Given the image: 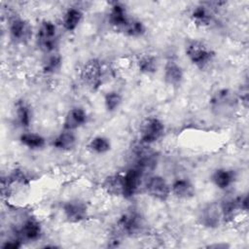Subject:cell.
Instances as JSON below:
<instances>
[{
    "label": "cell",
    "instance_id": "5",
    "mask_svg": "<svg viewBox=\"0 0 249 249\" xmlns=\"http://www.w3.org/2000/svg\"><path fill=\"white\" fill-rule=\"evenodd\" d=\"M117 231L124 236H137L144 232L146 224L143 216L137 211H128L118 219Z\"/></svg>",
    "mask_w": 249,
    "mask_h": 249
},
{
    "label": "cell",
    "instance_id": "24",
    "mask_svg": "<svg viewBox=\"0 0 249 249\" xmlns=\"http://www.w3.org/2000/svg\"><path fill=\"white\" fill-rule=\"evenodd\" d=\"M15 117L18 124L22 128H28L32 123V110L29 104L23 100L15 103Z\"/></svg>",
    "mask_w": 249,
    "mask_h": 249
},
{
    "label": "cell",
    "instance_id": "20",
    "mask_svg": "<svg viewBox=\"0 0 249 249\" xmlns=\"http://www.w3.org/2000/svg\"><path fill=\"white\" fill-rule=\"evenodd\" d=\"M171 195L178 199L188 200L196 196V188L193 182L188 178H176L170 184Z\"/></svg>",
    "mask_w": 249,
    "mask_h": 249
},
{
    "label": "cell",
    "instance_id": "1",
    "mask_svg": "<svg viewBox=\"0 0 249 249\" xmlns=\"http://www.w3.org/2000/svg\"><path fill=\"white\" fill-rule=\"evenodd\" d=\"M185 54L189 61L200 70L207 68L215 57V52L206 43L197 39L186 43Z\"/></svg>",
    "mask_w": 249,
    "mask_h": 249
},
{
    "label": "cell",
    "instance_id": "19",
    "mask_svg": "<svg viewBox=\"0 0 249 249\" xmlns=\"http://www.w3.org/2000/svg\"><path fill=\"white\" fill-rule=\"evenodd\" d=\"M236 172L233 169L226 167H220L215 169L210 176L212 184L222 191L230 189L236 181Z\"/></svg>",
    "mask_w": 249,
    "mask_h": 249
},
{
    "label": "cell",
    "instance_id": "13",
    "mask_svg": "<svg viewBox=\"0 0 249 249\" xmlns=\"http://www.w3.org/2000/svg\"><path fill=\"white\" fill-rule=\"evenodd\" d=\"M108 23L117 31L122 32L131 18L125 5L121 2H111L108 12Z\"/></svg>",
    "mask_w": 249,
    "mask_h": 249
},
{
    "label": "cell",
    "instance_id": "22",
    "mask_svg": "<svg viewBox=\"0 0 249 249\" xmlns=\"http://www.w3.org/2000/svg\"><path fill=\"white\" fill-rule=\"evenodd\" d=\"M84 19V13L78 7H69L63 14L61 24L67 32H75Z\"/></svg>",
    "mask_w": 249,
    "mask_h": 249
},
{
    "label": "cell",
    "instance_id": "25",
    "mask_svg": "<svg viewBox=\"0 0 249 249\" xmlns=\"http://www.w3.org/2000/svg\"><path fill=\"white\" fill-rule=\"evenodd\" d=\"M19 143L32 151L41 150L46 146V138L41 135L40 133L32 132V131H25L19 135Z\"/></svg>",
    "mask_w": 249,
    "mask_h": 249
},
{
    "label": "cell",
    "instance_id": "7",
    "mask_svg": "<svg viewBox=\"0 0 249 249\" xmlns=\"http://www.w3.org/2000/svg\"><path fill=\"white\" fill-rule=\"evenodd\" d=\"M146 194L152 198L164 202L171 195L170 184L160 175H150L144 183Z\"/></svg>",
    "mask_w": 249,
    "mask_h": 249
},
{
    "label": "cell",
    "instance_id": "11",
    "mask_svg": "<svg viewBox=\"0 0 249 249\" xmlns=\"http://www.w3.org/2000/svg\"><path fill=\"white\" fill-rule=\"evenodd\" d=\"M62 213L68 223L79 224L88 218L89 208L84 200L73 198L63 203Z\"/></svg>",
    "mask_w": 249,
    "mask_h": 249
},
{
    "label": "cell",
    "instance_id": "26",
    "mask_svg": "<svg viewBox=\"0 0 249 249\" xmlns=\"http://www.w3.org/2000/svg\"><path fill=\"white\" fill-rule=\"evenodd\" d=\"M158 58L151 53H144L138 56L136 60V67L139 73L143 75H153L158 71Z\"/></svg>",
    "mask_w": 249,
    "mask_h": 249
},
{
    "label": "cell",
    "instance_id": "2",
    "mask_svg": "<svg viewBox=\"0 0 249 249\" xmlns=\"http://www.w3.org/2000/svg\"><path fill=\"white\" fill-rule=\"evenodd\" d=\"M239 103L237 94L229 89H217L209 99L211 112L218 117H228L234 113Z\"/></svg>",
    "mask_w": 249,
    "mask_h": 249
},
{
    "label": "cell",
    "instance_id": "6",
    "mask_svg": "<svg viewBox=\"0 0 249 249\" xmlns=\"http://www.w3.org/2000/svg\"><path fill=\"white\" fill-rule=\"evenodd\" d=\"M164 130V124L160 119L155 116H149L139 125V142L151 146L163 136Z\"/></svg>",
    "mask_w": 249,
    "mask_h": 249
},
{
    "label": "cell",
    "instance_id": "14",
    "mask_svg": "<svg viewBox=\"0 0 249 249\" xmlns=\"http://www.w3.org/2000/svg\"><path fill=\"white\" fill-rule=\"evenodd\" d=\"M144 173L135 166L127 169L124 174V198H132L140 190Z\"/></svg>",
    "mask_w": 249,
    "mask_h": 249
},
{
    "label": "cell",
    "instance_id": "31",
    "mask_svg": "<svg viewBox=\"0 0 249 249\" xmlns=\"http://www.w3.org/2000/svg\"><path fill=\"white\" fill-rule=\"evenodd\" d=\"M229 245L227 244H212V245H209L208 247H216V248H226L228 247Z\"/></svg>",
    "mask_w": 249,
    "mask_h": 249
},
{
    "label": "cell",
    "instance_id": "21",
    "mask_svg": "<svg viewBox=\"0 0 249 249\" xmlns=\"http://www.w3.org/2000/svg\"><path fill=\"white\" fill-rule=\"evenodd\" d=\"M77 145V136L75 131L62 129L52 141L53 149L60 152H70Z\"/></svg>",
    "mask_w": 249,
    "mask_h": 249
},
{
    "label": "cell",
    "instance_id": "18",
    "mask_svg": "<svg viewBox=\"0 0 249 249\" xmlns=\"http://www.w3.org/2000/svg\"><path fill=\"white\" fill-rule=\"evenodd\" d=\"M89 120L87 111L82 107L70 108L64 116L62 122V129L76 131L80 127L84 126Z\"/></svg>",
    "mask_w": 249,
    "mask_h": 249
},
{
    "label": "cell",
    "instance_id": "23",
    "mask_svg": "<svg viewBox=\"0 0 249 249\" xmlns=\"http://www.w3.org/2000/svg\"><path fill=\"white\" fill-rule=\"evenodd\" d=\"M105 193L112 196H123L124 195V178L123 174L115 173L108 175L101 184Z\"/></svg>",
    "mask_w": 249,
    "mask_h": 249
},
{
    "label": "cell",
    "instance_id": "4",
    "mask_svg": "<svg viewBox=\"0 0 249 249\" xmlns=\"http://www.w3.org/2000/svg\"><path fill=\"white\" fill-rule=\"evenodd\" d=\"M104 70L100 59H88L80 70V78L85 86L91 90H97L103 83Z\"/></svg>",
    "mask_w": 249,
    "mask_h": 249
},
{
    "label": "cell",
    "instance_id": "12",
    "mask_svg": "<svg viewBox=\"0 0 249 249\" xmlns=\"http://www.w3.org/2000/svg\"><path fill=\"white\" fill-rule=\"evenodd\" d=\"M198 223L207 229H216L224 222L220 202H210L205 204L198 212Z\"/></svg>",
    "mask_w": 249,
    "mask_h": 249
},
{
    "label": "cell",
    "instance_id": "9",
    "mask_svg": "<svg viewBox=\"0 0 249 249\" xmlns=\"http://www.w3.org/2000/svg\"><path fill=\"white\" fill-rule=\"evenodd\" d=\"M8 31L10 38L17 44L26 43L32 35L30 23L19 16H14L9 19Z\"/></svg>",
    "mask_w": 249,
    "mask_h": 249
},
{
    "label": "cell",
    "instance_id": "27",
    "mask_svg": "<svg viewBox=\"0 0 249 249\" xmlns=\"http://www.w3.org/2000/svg\"><path fill=\"white\" fill-rule=\"evenodd\" d=\"M62 66V57L58 51L46 53L42 62V70L46 75L56 74Z\"/></svg>",
    "mask_w": 249,
    "mask_h": 249
},
{
    "label": "cell",
    "instance_id": "8",
    "mask_svg": "<svg viewBox=\"0 0 249 249\" xmlns=\"http://www.w3.org/2000/svg\"><path fill=\"white\" fill-rule=\"evenodd\" d=\"M135 157L134 166L141 170L144 174L152 172L158 164L159 156L150 148V145H145L141 142L135 147L133 151Z\"/></svg>",
    "mask_w": 249,
    "mask_h": 249
},
{
    "label": "cell",
    "instance_id": "15",
    "mask_svg": "<svg viewBox=\"0 0 249 249\" xmlns=\"http://www.w3.org/2000/svg\"><path fill=\"white\" fill-rule=\"evenodd\" d=\"M162 77L165 85L177 89L183 83L184 69L177 60L174 58H169L164 64Z\"/></svg>",
    "mask_w": 249,
    "mask_h": 249
},
{
    "label": "cell",
    "instance_id": "3",
    "mask_svg": "<svg viewBox=\"0 0 249 249\" xmlns=\"http://www.w3.org/2000/svg\"><path fill=\"white\" fill-rule=\"evenodd\" d=\"M36 42L45 54L57 51L58 32L53 21L45 19L40 23L36 32Z\"/></svg>",
    "mask_w": 249,
    "mask_h": 249
},
{
    "label": "cell",
    "instance_id": "16",
    "mask_svg": "<svg viewBox=\"0 0 249 249\" xmlns=\"http://www.w3.org/2000/svg\"><path fill=\"white\" fill-rule=\"evenodd\" d=\"M17 233L22 241L32 242L41 238L43 229L41 223L36 218L28 217L23 220Z\"/></svg>",
    "mask_w": 249,
    "mask_h": 249
},
{
    "label": "cell",
    "instance_id": "29",
    "mask_svg": "<svg viewBox=\"0 0 249 249\" xmlns=\"http://www.w3.org/2000/svg\"><path fill=\"white\" fill-rule=\"evenodd\" d=\"M146 25L142 20L131 18L121 33L127 37L139 38L146 33Z\"/></svg>",
    "mask_w": 249,
    "mask_h": 249
},
{
    "label": "cell",
    "instance_id": "10",
    "mask_svg": "<svg viewBox=\"0 0 249 249\" xmlns=\"http://www.w3.org/2000/svg\"><path fill=\"white\" fill-rule=\"evenodd\" d=\"M223 220L224 222H230L233 220L239 213L246 212L248 210V196L240 195L224 199L220 202Z\"/></svg>",
    "mask_w": 249,
    "mask_h": 249
},
{
    "label": "cell",
    "instance_id": "30",
    "mask_svg": "<svg viewBox=\"0 0 249 249\" xmlns=\"http://www.w3.org/2000/svg\"><path fill=\"white\" fill-rule=\"evenodd\" d=\"M104 107L107 112L113 113L117 111L123 103V95L117 90H110L103 96Z\"/></svg>",
    "mask_w": 249,
    "mask_h": 249
},
{
    "label": "cell",
    "instance_id": "28",
    "mask_svg": "<svg viewBox=\"0 0 249 249\" xmlns=\"http://www.w3.org/2000/svg\"><path fill=\"white\" fill-rule=\"evenodd\" d=\"M112 148L111 141L108 137L103 135L93 136L87 144V149L94 155L107 154Z\"/></svg>",
    "mask_w": 249,
    "mask_h": 249
},
{
    "label": "cell",
    "instance_id": "17",
    "mask_svg": "<svg viewBox=\"0 0 249 249\" xmlns=\"http://www.w3.org/2000/svg\"><path fill=\"white\" fill-rule=\"evenodd\" d=\"M190 18L197 27H208L214 21L215 11L206 2H201L191 10Z\"/></svg>",
    "mask_w": 249,
    "mask_h": 249
}]
</instances>
